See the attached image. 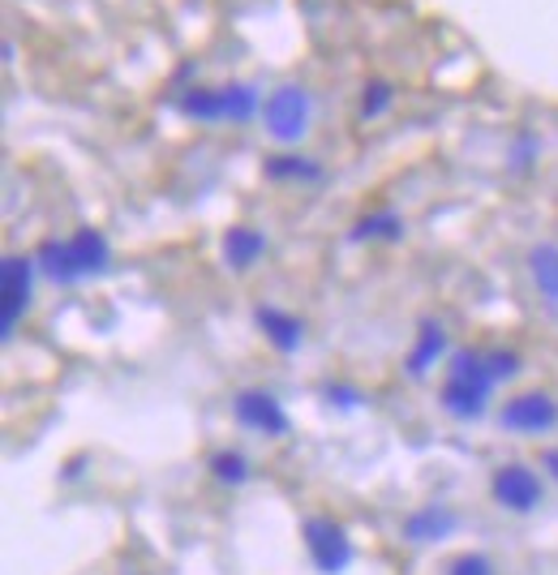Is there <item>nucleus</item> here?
<instances>
[{
    "label": "nucleus",
    "instance_id": "f257e3e1",
    "mask_svg": "<svg viewBox=\"0 0 558 575\" xmlns=\"http://www.w3.org/2000/svg\"><path fill=\"white\" fill-rule=\"evenodd\" d=\"M494 387H499V378H494V369L486 361V353L459 348V353H452V361H447V378H443L439 404H443L447 417L477 421V417H486Z\"/></svg>",
    "mask_w": 558,
    "mask_h": 575
},
{
    "label": "nucleus",
    "instance_id": "f03ea898",
    "mask_svg": "<svg viewBox=\"0 0 558 575\" xmlns=\"http://www.w3.org/2000/svg\"><path fill=\"white\" fill-rule=\"evenodd\" d=\"M314 125V95L305 91L301 82H284L266 95L262 104V129L280 142V147H297Z\"/></svg>",
    "mask_w": 558,
    "mask_h": 575
},
{
    "label": "nucleus",
    "instance_id": "7ed1b4c3",
    "mask_svg": "<svg viewBox=\"0 0 558 575\" xmlns=\"http://www.w3.org/2000/svg\"><path fill=\"white\" fill-rule=\"evenodd\" d=\"M35 275H39V262L26 258V254H9L0 266V331L4 340H13L22 314L31 310V297H35Z\"/></svg>",
    "mask_w": 558,
    "mask_h": 575
},
{
    "label": "nucleus",
    "instance_id": "20e7f679",
    "mask_svg": "<svg viewBox=\"0 0 558 575\" xmlns=\"http://www.w3.org/2000/svg\"><path fill=\"white\" fill-rule=\"evenodd\" d=\"M301 537H305V554L318 567V575H344L353 567V541H349V532L335 520L309 516L301 524Z\"/></svg>",
    "mask_w": 558,
    "mask_h": 575
},
{
    "label": "nucleus",
    "instance_id": "39448f33",
    "mask_svg": "<svg viewBox=\"0 0 558 575\" xmlns=\"http://www.w3.org/2000/svg\"><path fill=\"white\" fill-rule=\"evenodd\" d=\"M499 425L508 434H550L558 425V400L550 391H524L499 409Z\"/></svg>",
    "mask_w": 558,
    "mask_h": 575
},
{
    "label": "nucleus",
    "instance_id": "423d86ee",
    "mask_svg": "<svg viewBox=\"0 0 558 575\" xmlns=\"http://www.w3.org/2000/svg\"><path fill=\"white\" fill-rule=\"evenodd\" d=\"M490 494H494L499 507H508L515 516H528V511L542 507L546 485H542V476L528 469V464H503V469L494 472V481H490Z\"/></svg>",
    "mask_w": 558,
    "mask_h": 575
},
{
    "label": "nucleus",
    "instance_id": "0eeeda50",
    "mask_svg": "<svg viewBox=\"0 0 558 575\" xmlns=\"http://www.w3.org/2000/svg\"><path fill=\"white\" fill-rule=\"evenodd\" d=\"M232 417L241 421L246 429H254V434H266V438L288 434V413H284V404H280L271 391H262V387H246V391H237V400H232Z\"/></svg>",
    "mask_w": 558,
    "mask_h": 575
},
{
    "label": "nucleus",
    "instance_id": "6e6552de",
    "mask_svg": "<svg viewBox=\"0 0 558 575\" xmlns=\"http://www.w3.org/2000/svg\"><path fill=\"white\" fill-rule=\"evenodd\" d=\"M254 322L258 331L266 335V344L275 348V353H284V357H293V353H301L305 344V322L297 314H288V310H280V306H254Z\"/></svg>",
    "mask_w": 558,
    "mask_h": 575
},
{
    "label": "nucleus",
    "instance_id": "1a4fd4ad",
    "mask_svg": "<svg viewBox=\"0 0 558 575\" xmlns=\"http://www.w3.org/2000/svg\"><path fill=\"white\" fill-rule=\"evenodd\" d=\"M443 357H447V326L439 318H421L417 322V340H412V348L405 357L408 378H425Z\"/></svg>",
    "mask_w": 558,
    "mask_h": 575
},
{
    "label": "nucleus",
    "instance_id": "9d476101",
    "mask_svg": "<svg viewBox=\"0 0 558 575\" xmlns=\"http://www.w3.org/2000/svg\"><path fill=\"white\" fill-rule=\"evenodd\" d=\"M459 528V516L443 503H430V507H417L405 520V537L412 545H434V541H447Z\"/></svg>",
    "mask_w": 558,
    "mask_h": 575
},
{
    "label": "nucleus",
    "instance_id": "9b49d317",
    "mask_svg": "<svg viewBox=\"0 0 558 575\" xmlns=\"http://www.w3.org/2000/svg\"><path fill=\"white\" fill-rule=\"evenodd\" d=\"M219 258H224L228 271H250V266H258V262L266 258V232L246 228V223L228 228L224 241H219Z\"/></svg>",
    "mask_w": 558,
    "mask_h": 575
},
{
    "label": "nucleus",
    "instance_id": "f8f14e48",
    "mask_svg": "<svg viewBox=\"0 0 558 575\" xmlns=\"http://www.w3.org/2000/svg\"><path fill=\"white\" fill-rule=\"evenodd\" d=\"M69 250H73V262H78L82 279L103 275V271L112 266V245H107V237H103L100 228H78V232L69 237Z\"/></svg>",
    "mask_w": 558,
    "mask_h": 575
},
{
    "label": "nucleus",
    "instance_id": "ddd939ff",
    "mask_svg": "<svg viewBox=\"0 0 558 575\" xmlns=\"http://www.w3.org/2000/svg\"><path fill=\"white\" fill-rule=\"evenodd\" d=\"M262 172H266V181H275V185H318L327 172H322V163L309 156H271L262 163Z\"/></svg>",
    "mask_w": 558,
    "mask_h": 575
},
{
    "label": "nucleus",
    "instance_id": "4468645a",
    "mask_svg": "<svg viewBox=\"0 0 558 575\" xmlns=\"http://www.w3.org/2000/svg\"><path fill=\"white\" fill-rule=\"evenodd\" d=\"M35 262H39V271L48 275L52 284H78L82 279V271H78V262H73V250H69V241H56L48 237L39 250H35Z\"/></svg>",
    "mask_w": 558,
    "mask_h": 575
},
{
    "label": "nucleus",
    "instance_id": "2eb2a0df",
    "mask_svg": "<svg viewBox=\"0 0 558 575\" xmlns=\"http://www.w3.org/2000/svg\"><path fill=\"white\" fill-rule=\"evenodd\" d=\"M528 275H533V284H537V292H542V301L558 310V245H533L528 250Z\"/></svg>",
    "mask_w": 558,
    "mask_h": 575
},
{
    "label": "nucleus",
    "instance_id": "dca6fc26",
    "mask_svg": "<svg viewBox=\"0 0 558 575\" xmlns=\"http://www.w3.org/2000/svg\"><path fill=\"white\" fill-rule=\"evenodd\" d=\"M219 95H224V120H232V125L262 116V104H266L254 82H228V87H219Z\"/></svg>",
    "mask_w": 558,
    "mask_h": 575
},
{
    "label": "nucleus",
    "instance_id": "f3484780",
    "mask_svg": "<svg viewBox=\"0 0 558 575\" xmlns=\"http://www.w3.org/2000/svg\"><path fill=\"white\" fill-rule=\"evenodd\" d=\"M181 116L185 120H198V125H215V120H224V95H219V87H190L181 100Z\"/></svg>",
    "mask_w": 558,
    "mask_h": 575
},
{
    "label": "nucleus",
    "instance_id": "a211bd4d",
    "mask_svg": "<svg viewBox=\"0 0 558 575\" xmlns=\"http://www.w3.org/2000/svg\"><path fill=\"white\" fill-rule=\"evenodd\" d=\"M408 223L396 210H374L353 223V241H405Z\"/></svg>",
    "mask_w": 558,
    "mask_h": 575
},
{
    "label": "nucleus",
    "instance_id": "6ab92c4d",
    "mask_svg": "<svg viewBox=\"0 0 558 575\" xmlns=\"http://www.w3.org/2000/svg\"><path fill=\"white\" fill-rule=\"evenodd\" d=\"M391 107H396V82H387V78L365 82V91H361V107H356V116H361L365 125L383 120Z\"/></svg>",
    "mask_w": 558,
    "mask_h": 575
},
{
    "label": "nucleus",
    "instance_id": "aec40b11",
    "mask_svg": "<svg viewBox=\"0 0 558 575\" xmlns=\"http://www.w3.org/2000/svg\"><path fill=\"white\" fill-rule=\"evenodd\" d=\"M210 472H215V481H224V485H246V481H250V460H246L241 451H215V456H210Z\"/></svg>",
    "mask_w": 558,
    "mask_h": 575
},
{
    "label": "nucleus",
    "instance_id": "412c9836",
    "mask_svg": "<svg viewBox=\"0 0 558 575\" xmlns=\"http://www.w3.org/2000/svg\"><path fill=\"white\" fill-rule=\"evenodd\" d=\"M486 361H490V369H494V378H499V382L515 378L520 366H524V361H520V353H511V348H490V353H486Z\"/></svg>",
    "mask_w": 558,
    "mask_h": 575
},
{
    "label": "nucleus",
    "instance_id": "4be33fe9",
    "mask_svg": "<svg viewBox=\"0 0 558 575\" xmlns=\"http://www.w3.org/2000/svg\"><path fill=\"white\" fill-rule=\"evenodd\" d=\"M322 400L335 404V409H356V404H365V395H361L356 387H349V382H327V387H322Z\"/></svg>",
    "mask_w": 558,
    "mask_h": 575
},
{
    "label": "nucleus",
    "instance_id": "5701e85b",
    "mask_svg": "<svg viewBox=\"0 0 558 575\" xmlns=\"http://www.w3.org/2000/svg\"><path fill=\"white\" fill-rule=\"evenodd\" d=\"M447 575H494V563L486 554H459L447 563Z\"/></svg>",
    "mask_w": 558,
    "mask_h": 575
},
{
    "label": "nucleus",
    "instance_id": "b1692460",
    "mask_svg": "<svg viewBox=\"0 0 558 575\" xmlns=\"http://www.w3.org/2000/svg\"><path fill=\"white\" fill-rule=\"evenodd\" d=\"M533 156H537V138L524 129V134L515 138V147H511V168H515V172H528Z\"/></svg>",
    "mask_w": 558,
    "mask_h": 575
},
{
    "label": "nucleus",
    "instance_id": "393cba45",
    "mask_svg": "<svg viewBox=\"0 0 558 575\" xmlns=\"http://www.w3.org/2000/svg\"><path fill=\"white\" fill-rule=\"evenodd\" d=\"M546 472H555V481H558V451H546Z\"/></svg>",
    "mask_w": 558,
    "mask_h": 575
}]
</instances>
